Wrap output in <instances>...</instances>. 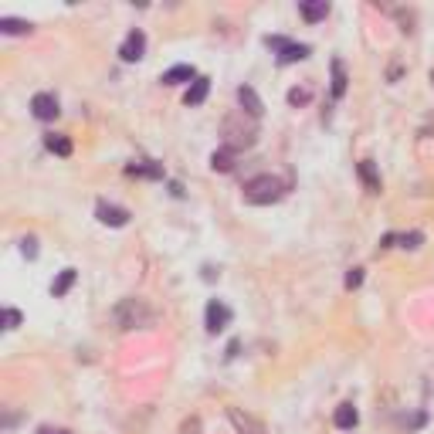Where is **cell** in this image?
<instances>
[{"mask_svg":"<svg viewBox=\"0 0 434 434\" xmlns=\"http://www.w3.org/2000/svg\"><path fill=\"white\" fill-rule=\"evenodd\" d=\"M113 319L119 329H146V326L156 322V312H153V305L146 302V299L129 295V299H122V302L113 309Z\"/></svg>","mask_w":434,"mask_h":434,"instance_id":"1","label":"cell"},{"mask_svg":"<svg viewBox=\"0 0 434 434\" xmlns=\"http://www.w3.org/2000/svg\"><path fill=\"white\" fill-rule=\"evenodd\" d=\"M241 193H245L248 204L264 208V204H275V200H282V197H285V184L279 180V177H272V173H262V177L248 180Z\"/></svg>","mask_w":434,"mask_h":434,"instance_id":"2","label":"cell"},{"mask_svg":"<svg viewBox=\"0 0 434 434\" xmlns=\"http://www.w3.org/2000/svg\"><path fill=\"white\" fill-rule=\"evenodd\" d=\"M255 139H258V126H255V119H248L245 122V113L227 115L224 119V146L231 153L255 146Z\"/></svg>","mask_w":434,"mask_h":434,"instance_id":"3","label":"cell"},{"mask_svg":"<svg viewBox=\"0 0 434 434\" xmlns=\"http://www.w3.org/2000/svg\"><path fill=\"white\" fill-rule=\"evenodd\" d=\"M268 48L279 51V65H295V61L309 58V44H292L285 38H268Z\"/></svg>","mask_w":434,"mask_h":434,"instance_id":"4","label":"cell"},{"mask_svg":"<svg viewBox=\"0 0 434 434\" xmlns=\"http://www.w3.org/2000/svg\"><path fill=\"white\" fill-rule=\"evenodd\" d=\"M227 417H231V424H234V431L238 434H264L262 421L251 417L248 411H241V407H227Z\"/></svg>","mask_w":434,"mask_h":434,"instance_id":"5","label":"cell"},{"mask_svg":"<svg viewBox=\"0 0 434 434\" xmlns=\"http://www.w3.org/2000/svg\"><path fill=\"white\" fill-rule=\"evenodd\" d=\"M31 113H34V119H41V122H51L61 109H58V98L51 92H38L31 98Z\"/></svg>","mask_w":434,"mask_h":434,"instance_id":"6","label":"cell"},{"mask_svg":"<svg viewBox=\"0 0 434 434\" xmlns=\"http://www.w3.org/2000/svg\"><path fill=\"white\" fill-rule=\"evenodd\" d=\"M204 322H208V333H221V329H227V322H231V309L224 302H217V299H210L208 312H204Z\"/></svg>","mask_w":434,"mask_h":434,"instance_id":"7","label":"cell"},{"mask_svg":"<svg viewBox=\"0 0 434 434\" xmlns=\"http://www.w3.org/2000/svg\"><path fill=\"white\" fill-rule=\"evenodd\" d=\"M143 51H146V34H143V31H129L126 41H122V48H119L122 61H139Z\"/></svg>","mask_w":434,"mask_h":434,"instance_id":"8","label":"cell"},{"mask_svg":"<svg viewBox=\"0 0 434 434\" xmlns=\"http://www.w3.org/2000/svg\"><path fill=\"white\" fill-rule=\"evenodd\" d=\"M95 217H98L102 224H109V227H126L129 224V210L115 208V204H98V208H95Z\"/></svg>","mask_w":434,"mask_h":434,"instance_id":"9","label":"cell"},{"mask_svg":"<svg viewBox=\"0 0 434 434\" xmlns=\"http://www.w3.org/2000/svg\"><path fill=\"white\" fill-rule=\"evenodd\" d=\"M238 102L245 106L241 113H248V115H251V119H262L264 106H262V98H258V92H255L251 85H241V89H238Z\"/></svg>","mask_w":434,"mask_h":434,"instance_id":"10","label":"cell"},{"mask_svg":"<svg viewBox=\"0 0 434 434\" xmlns=\"http://www.w3.org/2000/svg\"><path fill=\"white\" fill-rule=\"evenodd\" d=\"M357 173H359V180H363V187L370 190V193H380V173H377V167H374V160H359Z\"/></svg>","mask_w":434,"mask_h":434,"instance_id":"11","label":"cell"},{"mask_svg":"<svg viewBox=\"0 0 434 434\" xmlns=\"http://www.w3.org/2000/svg\"><path fill=\"white\" fill-rule=\"evenodd\" d=\"M333 421H336V428H340V431H353V428H357V421H359V414H357V407H353V404H340Z\"/></svg>","mask_w":434,"mask_h":434,"instance_id":"12","label":"cell"},{"mask_svg":"<svg viewBox=\"0 0 434 434\" xmlns=\"http://www.w3.org/2000/svg\"><path fill=\"white\" fill-rule=\"evenodd\" d=\"M180 82H197V72L190 65H173L170 72H163V85H180Z\"/></svg>","mask_w":434,"mask_h":434,"instance_id":"13","label":"cell"},{"mask_svg":"<svg viewBox=\"0 0 434 434\" xmlns=\"http://www.w3.org/2000/svg\"><path fill=\"white\" fill-rule=\"evenodd\" d=\"M208 92H210V82L197 75V82H190V89H187V95H184V102H187V106H200V102L208 98Z\"/></svg>","mask_w":434,"mask_h":434,"instance_id":"14","label":"cell"},{"mask_svg":"<svg viewBox=\"0 0 434 434\" xmlns=\"http://www.w3.org/2000/svg\"><path fill=\"white\" fill-rule=\"evenodd\" d=\"M44 146L55 153V156H72V139H68V136L51 132V136H44Z\"/></svg>","mask_w":434,"mask_h":434,"instance_id":"15","label":"cell"},{"mask_svg":"<svg viewBox=\"0 0 434 434\" xmlns=\"http://www.w3.org/2000/svg\"><path fill=\"white\" fill-rule=\"evenodd\" d=\"M75 268H65V272H61V275H58L55 279V285H51V295H55V299H61V295H68V288H72V285H75Z\"/></svg>","mask_w":434,"mask_h":434,"instance_id":"16","label":"cell"},{"mask_svg":"<svg viewBox=\"0 0 434 434\" xmlns=\"http://www.w3.org/2000/svg\"><path fill=\"white\" fill-rule=\"evenodd\" d=\"M346 82H350V78H346L343 61H333V95H336V98H343V95H346Z\"/></svg>","mask_w":434,"mask_h":434,"instance_id":"17","label":"cell"},{"mask_svg":"<svg viewBox=\"0 0 434 434\" xmlns=\"http://www.w3.org/2000/svg\"><path fill=\"white\" fill-rule=\"evenodd\" d=\"M0 31L4 34H31V24L18 18H0Z\"/></svg>","mask_w":434,"mask_h":434,"instance_id":"18","label":"cell"},{"mask_svg":"<svg viewBox=\"0 0 434 434\" xmlns=\"http://www.w3.org/2000/svg\"><path fill=\"white\" fill-rule=\"evenodd\" d=\"M299 11H302L305 20H312V24H316V20H322L326 14H329V4H326V0H319V4H302Z\"/></svg>","mask_w":434,"mask_h":434,"instance_id":"19","label":"cell"},{"mask_svg":"<svg viewBox=\"0 0 434 434\" xmlns=\"http://www.w3.org/2000/svg\"><path fill=\"white\" fill-rule=\"evenodd\" d=\"M210 167H214V170H221V173L231 170V167H234V163H231V150L214 153V156H210Z\"/></svg>","mask_w":434,"mask_h":434,"instance_id":"20","label":"cell"},{"mask_svg":"<svg viewBox=\"0 0 434 434\" xmlns=\"http://www.w3.org/2000/svg\"><path fill=\"white\" fill-rule=\"evenodd\" d=\"M129 177H153V180H156V177H163V170H160V167H146V163H132Z\"/></svg>","mask_w":434,"mask_h":434,"instance_id":"21","label":"cell"},{"mask_svg":"<svg viewBox=\"0 0 434 434\" xmlns=\"http://www.w3.org/2000/svg\"><path fill=\"white\" fill-rule=\"evenodd\" d=\"M397 241H400V245H404V248H421V241H424V234H421V231H411V234H400Z\"/></svg>","mask_w":434,"mask_h":434,"instance_id":"22","label":"cell"},{"mask_svg":"<svg viewBox=\"0 0 434 434\" xmlns=\"http://www.w3.org/2000/svg\"><path fill=\"white\" fill-rule=\"evenodd\" d=\"M18 326H20L18 309H4V329H18Z\"/></svg>","mask_w":434,"mask_h":434,"instance_id":"23","label":"cell"},{"mask_svg":"<svg viewBox=\"0 0 434 434\" xmlns=\"http://www.w3.org/2000/svg\"><path fill=\"white\" fill-rule=\"evenodd\" d=\"M20 251H24V258H38V241H34V238H24V241H20Z\"/></svg>","mask_w":434,"mask_h":434,"instance_id":"24","label":"cell"},{"mask_svg":"<svg viewBox=\"0 0 434 434\" xmlns=\"http://www.w3.org/2000/svg\"><path fill=\"white\" fill-rule=\"evenodd\" d=\"M288 102H292V106H305V102H309V92H305V89H292V92H288Z\"/></svg>","mask_w":434,"mask_h":434,"instance_id":"25","label":"cell"},{"mask_svg":"<svg viewBox=\"0 0 434 434\" xmlns=\"http://www.w3.org/2000/svg\"><path fill=\"white\" fill-rule=\"evenodd\" d=\"M359 282H363V268H353L346 275V288H359Z\"/></svg>","mask_w":434,"mask_h":434,"instance_id":"26","label":"cell"},{"mask_svg":"<svg viewBox=\"0 0 434 434\" xmlns=\"http://www.w3.org/2000/svg\"><path fill=\"white\" fill-rule=\"evenodd\" d=\"M197 428H200V421L193 417V421H187V424H184V434H197Z\"/></svg>","mask_w":434,"mask_h":434,"instance_id":"27","label":"cell"},{"mask_svg":"<svg viewBox=\"0 0 434 434\" xmlns=\"http://www.w3.org/2000/svg\"><path fill=\"white\" fill-rule=\"evenodd\" d=\"M38 434H72V431H65V428H41Z\"/></svg>","mask_w":434,"mask_h":434,"instance_id":"28","label":"cell"},{"mask_svg":"<svg viewBox=\"0 0 434 434\" xmlns=\"http://www.w3.org/2000/svg\"><path fill=\"white\" fill-rule=\"evenodd\" d=\"M431 85H434V72H431Z\"/></svg>","mask_w":434,"mask_h":434,"instance_id":"29","label":"cell"}]
</instances>
